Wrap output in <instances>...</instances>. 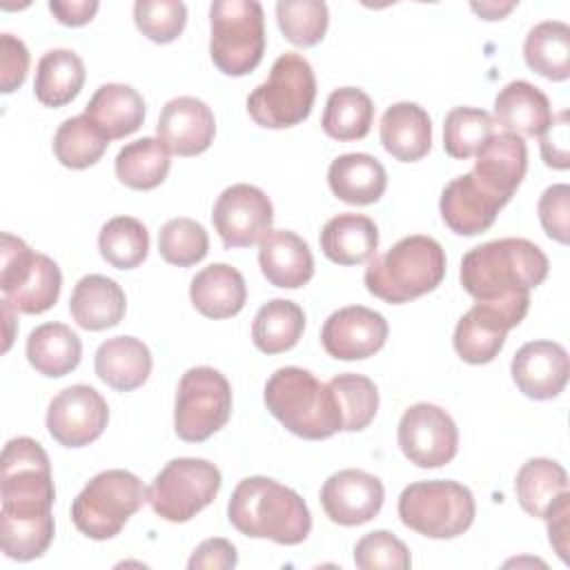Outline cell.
Returning a JSON list of instances; mask_svg holds the SVG:
<instances>
[{"label":"cell","mask_w":570,"mask_h":570,"mask_svg":"<svg viewBox=\"0 0 570 570\" xmlns=\"http://www.w3.org/2000/svg\"><path fill=\"white\" fill-rule=\"evenodd\" d=\"M85 116L107 136V140L125 138L140 129L145 120V100L129 85L107 82L96 89L85 107Z\"/></svg>","instance_id":"obj_29"},{"label":"cell","mask_w":570,"mask_h":570,"mask_svg":"<svg viewBox=\"0 0 570 570\" xmlns=\"http://www.w3.org/2000/svg\"><path fill=\"white\" fill-rule=\"evenodd\" d=\"M494 134V118L476 107H454L443 120V149L456 160L476 156Z\"/></svg>","instance_id":"obj_42"},{"label":"cell","mask_w":570,"mask_h":570,"mask_svg":"<svg viewBox=\"0 0 570 570\" xmlns=\"http://www.w3.org/2000/svg\"><path fill=\"white\" fill-rule=\"evenodd\" d=\"M232 416L229 381L214 367L200 365L183 374L176 390L174 430L187 443L207 441Z\"/></svg>","instance_id":"obj_12"},{"label":"cell","mask_w":570,"mask_h":570,"mask_svg":"<svg viewBox=\"0 0 570 570\" xmlns=\"http://www.w3.org/2000/svg\"><path fill=\"white\" fill-rule=\"evenodd\" d=\"M568 111H561L557 118H552V125L541 136V158L548 167L554 169H568L570 156H568Z\"/></svg>","instance_id":"obj_50"},{"label":"cell","mask_w":570,"mask_h":570,"mask_svg":"<svg viewBox=\"0 0 570 570\" xmlns=\"http://www.w3.org/2000/svg\"><path fill=\"white\" fill-rule=\"evenodd\" d=\"M158 252L169 265L189 267L207 256L209 236L205 227L191 218H171L158 232Z\"/></svg>","instance_id":"obj_44"},{"label":"cell","mask_w":570,"mask_h":570,"mask_svg":"<svg viewBox=\"0 0 570 570\" xmlns=\"http://www.w3.org/2000/svg\"><path fill=\"white\" fill-rule=\"evenodd\" d=\"M539 220L543 232L561 243L568 245L570 240V187L566 183L548 187L537 205Z\"/></svg>","instance_id":"obj_47"},{"label":"cell","mask_w":570,"mask_h":570,"mask_svg":"<svg viewBox=\"0 0 570 570\" xmlns=\"http://www.w3.org/2000/svg\"><path fill=\"white\" fill-rule=\"evenodd\" d=\"M528 169V149L521 136L501 131L492 134L488 142L476 151L474 180L492 194L503 207L514 196Z\"/></svg>","instance_id":"obj_19"},{"label":"cell","mask_w":570,"mask_h":570,"mask_svg":"<svg viewBox=\"0 0 570 570\" xmlns=\"http://www.w3.org/2000/svg\"><path fill=\"white\" fill-rule=\"evenodd\" d=\"M390 327L383 314L365 305H347L327 316L321 330L323 350L336 361L374 356L387 341Z\"/></svg>","instance_id":"obj_16"},{"label":"cell","mask_w":570,"mask_h":570,"mask_svg":"<svg viewBox=\"0 0 570 570\" xmlns=\"http://www.w3.org/2000/svg\"><path fill=\"white\" fill-rule=\"evenodd\" d=\"M517 387L534 401H548L563 392L570 374V358L554 341H530L521 345L510 365Z\"/></svg>","instance_id":"obj_18"},{"label":"cell","mask_w":570,"mask_h":570,"mask_svg":"<svg viewBox=\"0 0 570 570\" xmlns=\"http://www.w3.org/2000/svg\"><path fill=\"white\" fill-rule=\"evenodd\" d=\"M379 247L376 223L363 214H338L321 229V249L336 265L367 263Z\"/></svg>","instance_id":"obj_31"},{"label":"cell","mask_w":570,"mask_h":570,"mask_svg":"<svg viewBox=\"0 0 570 570\" xmlns=\"http://www.w3.org/2000/svg\"><path fill=\"white\" fill-rule=\"evenodd\" d=\"M0 468V548L16 561L38 559L53 541L49 456L38 441L18 436L7 441Z\"/></svg>","instance_id":"obj_1"},{"label":"cell","mask_w":570,"mask_h":570,"mask_svg":"<svg viewBox=\"0 0 570 570\" xmlns=\"http://www.w3.org/2000/svg\"><path fill=\"white\" fill-rule=\"evenodd\" d=\"M49 11L56 16L60 24L82 27L96 16L98 2L96 0H51Z\"/></svg>","instance_id":"obj_52"},{"label":"cell","mask_w":570,"mask_h":570,"mask_svg":"<svg viewBox=\"0 0 570 570\" xmlns=\"http://www.w3.org/2000/svg\"><path fill=\"white\" fill-rule=\"evenodd\" d=\"M548 96L528 80L508 82L494 98V125L514 136H543L552 125Z\"/></svg>","instance_id":"obj_24"},{"label":"cell","mask_w":570,"mask_h":570,"mask_svg":"<svg viewBox=\"0 0 570 570\" xmlns=\"http://www.w3.org/2000/svg\"><path fill=\"white\" fill-rule=\"evenodd\" d=\"M276 20L292 45L314 47L327 31L330 13L321 0H281L276 2Z\"/></svg>","instance_id":"obj_43"},{"label":"cell","mask_w":570,"mask_h":570,"mask_svg":"<svg viewBox=\"0 0 570 570\" xmlns=\"http://www.w3.org/2000/svg\"><path fill=\"white\" fill-rule=\"evenodd\" d=\"M332 194L350 205H372L387 187L385 167L370 154H343L327 169Z\"/></svg>","instance_id":"obj_30"},{"label":"cell","mask_w":570,"mask_h":570,"mask_svg":"<svg viewBox=\"0 0 570 570\" xmlns=\"http://www.w3.org/2000/svg\"><path fill=\"white\" fill-rule=\"evenodd\" d=\"M96 374L116 392L140 387L151 374V352L134 336H114L100 343L94 358Z\"/></svg>","instance_id":"obj_28"},{"label":"cell","mask_w":570,"mask_h":570,"mask_svg":"<svg viewBox=\"0 0 570 570\" xmlns=\"http://www.w3.org/2000/svg\"><path fill=\"white\" fill-rule=\"evenodd\" d=\"M501 207L470 171L450 180L439 200L443 223L459 236H476L490 229Z\"/></svg>","instance_id":"obj_21"},{"label":"cell","mask_w":570,"mask_h":570,"mask_svg":"<svg viewBox=\"0 0 570 570\" xmlns=\"http://www.w3.org/2000/svg\"><path fill=\"white\" fill-rule=\"evenodd\" d=\"M156 134L171 154L198 156L209 149L216 134V120L207 102L194 96H178L165 102Z\"/></svg>","instance_id":"obj_20"},{"label":"cell","mask_w":570,"mask_h":570,"mask_svg":"<svg viewBox=\"0 0 570 570\" xmlns=\"http://www.w3.org/2000/svg\"><path fill=\"white\" fill-rule=\"evenodd\" d=\"M107 145V136L85 114L67 118L53 136V154L58 163L69 169H87L96 165Z\"/></svg>","instance_id":"obj_39"},{"label":"cell","mask_w":570,"mask_h":570,"mask_svg":"<svg viewBox=\"0 0 570 570\" xmlns=\"http://www.w3.org/2000/svg\"><path fill=\"white\" fill-rule=\"evenodd\" d=\"M125 309L127 298L122 287L102 274L82 276L69 298L71 318L78 327L89 332H100L118 325L125 316Z\"/></svg>","instance_id":"obj_25"},{"label":"cell","mask_w":570,"mask_h":570,"mask_svg":"<svg viewBox=\"0 0 570 570\" xmlns=\"http://www.w3.org/2000/svg\"><path fill=\"white\" fill-rule=\"evenodd\" d=\"M512 327V321L501 309L485 303H474L459 318L452 343L465 363L483 365L499 356Z\"/></svg>","instance_id":"obj_23"},{"label":"cell","mask_w":570,"mask_h":570,"mask_svg":"<svg viewBox=\"0 0 570 570\" xmlns=\"http://www.w3.org/2000/svg\"><path fill=\"white\" fill-rule=\"evenodd\" d=\"M109 407L91 385H71L58 392L47 410V430L65 448L94 443L107 428Z\"/></svg>","instance_id":"obj_15"},{"label":"cell","mask_w":570,"mask_h":570,"mask_svg":"<svg viewBox=\"0 0 570 570\" xmlns=\"http://www.w3.org/2000/svg\"><path fill=\"white\" fill-rule=\"evenodd\" d=\"M519 505L530 514L543 519L552 501L568 490L566 470L552 459H528L514 479Z\"/></svg>","instance_id":"obj_38"},{"label":"cell","mask_w":570,"mask_h":570,"mask_svg":"<svg viewBox=\"0 0 570 570\" xmlns=\"http://www.w3.org/2000/svg\"><path fill=\"white\" fill-rule=\"evenodd\" d=\"M265 405L292 434L321 441L343 430V419L334 392L309 370L287 365L276 370L263 392Z\"/></svg>","instance_id":"obj_4"},{"label":"cell","mask_w":570,"mask_h":570,"mask_svg":"<svg viewBox=\"0 0 570 570\" xmlns=\"http://www.w3.org/2000/svg\"><path fill=\"white\" fill-rule=\"evenodd\" d=\"M82 356L80 336L65 323H42L27 338V361L49 379H58L78 367Z\"/></svg>","instance_id":"obj_32"},{"label":"cell","mask_w":570,"mask_h":570,"mask_svg":"<svg viewBox=\"0 0 570 570\" xmlns=\"http://www.w3.org/2000/svg\"><path fill=\"white\" fill-rule=\"evenodd\" d=\"M445 276V252L432 236L414 234L394 243L385 254L372 256L363 281L376 298L401 305L410 303L436 285Z\"/></svg>","instance_id":"obj_5"},{"label":"cell","mask_w":570,"mask_h":570,"mask_svg":"<svg viewBox=\"0 0 570 570\" xmlns=\"http://www.w3.org/2000/svg\"><path fill=\"white\" fill-rule=\"evenodd\" d=\"M381 145L401 163L421 160L432 147V120L416 102H396L381 118Z\"/></svg>","instance_id":"obj_26"},{"label":"cell","mask_w":570,"mask_h":570,"mask_svg":"<svg viewBox=\"0 0 570 570\" xmlns=\"http://www.w3.org/2000/svg\"><path fill=\"white\" fill-rule=\"evenodd\" d=\"M396 510L405 528L430 539L463 534L476 514L472 492L450 479L410 483L403 488Z\"/></svg>","instance_id":"obj_8"},{"label":"cell","mask_w":570,"mask_h":570,"mask_svg":"<svg viewBox=\"0 0 570 570\" xmlns=\"http://www.w3.org/2000/svg\"><path fill=\"white\" fill-rule=\"evenodd\" d=\"M220 483L223 476L214 463L194 456L171 459L154 476L147 501L160 519L185 523L216 499Z\"/></svg>","instance_id":"obj_11"},{"label":"cell","mask_w":570,"mask_h":570,"mask_svg":"<svg viewBox=\"0 0 570 570\" xmlns=\"http://www.w3.org/2000/svg\"><path fill=\"white\" fill-rule=\"evenodd\" d=\"M514 9V2H505V4H499V2H472V11H476L483 20H501L508 11Z\"/></svg>","instance_id":"obj_53"},{"label":"cell","mask_w":570,"mask_h":570,"mask_svg":"<svg viewBox=\"0 0 570 570\" xmlns=\"http://www.w3.org/2000/svg\"><path fill=\"white\" fill-rule=\"evenodd\" d=\"M548 256L528 238H499L472 247L461 261V285L476 301L501 309L517 327L530 307V289L548 276Z\"/></svg>","instance_id":"obj_2"},{"label":"cell","mask_w":570,"mask_h":570,"mask_svg":"<svg viewBox=\"0 0 570 570\" xmlns=\"http://www.w3.org/2000/svg\"><path fill=\"white\" fill-rule=\"evenodd\" d=\"M29 71V51L24 42L11 33L0 36V91H16Z\"/></svg>","instance_id":"obj_48"},{"label":"cell","mask_w":570,"mask_h":570,"mask_svg":"<svg viewBox=\"0 0 570 570\" xmlns=\"http://www.w3.org/2000/svg\"><path fill=\"white\" fill-rule=\"evenodd\" d=\"M169 149L160 138H138L127 142L116 156V176L122 185L147 191L158 187L169 174Z\"/></svg>","instance_id":"obj_37"},{"label":"cell","mask_w":570,"mask_h":570,"mask_svg":"<svg viewBox=\"0 0 570 570\" xmlns=\"http://www.w3.org/2000/svg\"><path fill=\"white\" fill-rule=\"evenodd\" d=\"M238 563V554H236V548L234 543H229L227 539H220V537H214V539H207L203 541L189 557L187 561V568L189 570H227V568H234Z\"/></svg>","instance_id":"obj_49"},{"label":"cell","mask_w":570,"mask_h":570,"mask_svg":"<svg viewBox=\"0 0 570 570\" xmlns=\"http://www.w3.org/2000/svg\"><path fill=\"white\" fill-rule=\"evenodd\" d=\"M316 100L312 65L301 53H283L274 60L265 82L247 96L252 120L267 129H285L303 122Z\"/></svg>","instance_id":"obj_6"},{"label":"cell","mask_w":570,"mask_h":570,"mask_svg":"<svg viewBox=\"0 0 570 570\" xmlns=\"http://www.w3.org/2000/svg\"><path fill=\"white\" fill-rule=\"evenodd\" d=\"M354 563L361 570H407L412 559L399 537L387 530H374L356 541Z\"/></svg>","instance_id":"obj_46"},{"label":"cell","mask_w":570,"mask_h":570,"mask_svg":"<svg viewBox=\"0 0 570 570\" xmlns=\"http://www.w3.org/2000/svg\"><path fill=\"white\" fill-rule=\"evenodd\" d=\"M305 330V312L298 303L287 298L267 301L254 316L252 341L265 354H281L292 350Z\"/></svg>","instance_id":"obj_35"},{"label":"cell","mask_w":570,"mask_h":570,"mask_svg":"<svg viewBox=\"0 0 570 570\" xmlns=\"http://www.w3.org/2000/svg\"><path fill=\"white\" fill-rule=\"evenodd\" d=\"M189 298L191 305L207 318L236 316L247 301L245 278L227 263H212L191 278Z\"/></svg>","instance_id":"obj_27"},{"label":"cell","mask_w":570,"mask_h":570,"mask_svg":"<svg viewBox=\"0 0 570 570\" xmlns=\"http://www.w3.org/2000/svg\"><path fill=\"white\" fill-rule=\"evenodd\" d=\"M100 256L116 269H134L149 254L147 227L134 216L107 220L98 234Z\"/></svg>","instance_id":"obj_40"},{"label":"cell","mask_w":570,"mask_h":570,"mask_svg":"<svg viewBox=\"0 0 570 570\" xmlns=\"http://www.w3.org/2000/svg\"><path fill=\"white\" fill-rule=\"evenodd\" d=\"M85 85V65L80 56L71 49L47 51L38 67L33 80V94L45 107L69 105Z\"/></svg>","instance_id":"obj_33"},{"label":"cell","mask_w":570,"mask_h":570,"mask_svg":"<svg viewBox=\"0 0 570 570\" xmlns=\"http://www.w3.org/2000/svg\"><path fill=\"white\" fill-rule=\"evenodd\" d=\"M396 439L403 456L419 468H441L459 450L454 419L434 403L410 405L399 421Z\"/></svg>","instance_id":"obj_13"},{"label":"cell","mask_w":570,"mask_h":570,"mask_svg":"<svg viewBox=\"0 0 570 570\" xmlns=\"http://www.w3.org/2000/svg\"><path fill=\"white\" fill-rule=\"evenodd\" d=\"M374 122L372 98L356 87H341L327 96L321 118L323 131L341 142L361 140L370 134Z\"/></svg>","instance_id":"obj_36"},{"label":"cell","mask_w":570,"mask_h":570,"mask_svg":"<svg viewBox=\"0 0 570 570\" xmlns=\"http://www.w3.org/2000/svg\"><path fill=\"white\" fill-rule=\"evenodd\" d=\"M385 490L379 476L363 470H338L321 488V505L332 523L361 525L374 519Z\"/></svg>","instance_id":"obj_17"},{"label":"cell","mask_w":570,"mask_h":570,"mask_svg":"<svg viewBox=\"0 0 570 570\" xmlns=\"http://www.w3.org/2000/svg\"><path fill=\"white\" fill-rule=\"evenodd\" d=\"M568 512H570V492L566 490L552 501V505L543 514V519L548 521L550 543L563 561H568Z\"/></svg>","instance_id":"obj_51"},{"label":"cell","mask_w":570,"mask_h":570,"mask_svg":"<svg viewBox=\"0 0 570 570\" xmlns=\"http://www.w3.org/2000/svg\"><path fill=\"white\" fill-rule=\"evenodd\" d=\"M0 289L16 312L42 314L56 305L60 296L62 274L56 261L33 252L22 238L2 234Z\"/></svg>","instance_id":"obj_10"},{"label":"cell","mask_w":570,"mask_h":570,"mask_svg":"<svg viewBox=\"0 0 570 570\" xmlns=\"http://www.w3.org/2000/svg\"><path fill=\"white\" fill-rule=\"evenodd\" d=\"M258 265L272 285L285 289H298L314 276V258L307 243L289 229H269L258 240Z\"/></svg>","instance_id":"obj_22"},{"label":"cell","mask_w":570,"mask_h":570,"mask_svg":"<svg viewBox=\"0 0 570 570\" xmlns=\"http://www.w3.org/2000/svg\"><path fill=\"white\" fill-rule=\"evenodd\" d=\"M525 65L539 76L561 82L570 76V27L561 20L534 24L523 42Z\"/></svg>","instance_id":"obj_34"},{"label":"cell","mask_w":570,"mask_h":570,"mask_svg":"<svg viewBox=\"0 0 570 570\" xmlns=\"http://www.w3.org/2000/svg\"><path fill=\"white\" fill-rule=\"evenodd\" d=\"M147 501L142 481L129 470L98 472L71 503V521L89 539L116 537Z\"/></svg>","instance_id":"obj_7"},{"label":"cell","mask_w":570,"mask_h":570,"mask_svg":"<svg viewBox=\"0 0 570 570\" xmlns=\"http://www.w3.org/2000/svg\"><path fill=\"white\" fill-rule=\"evenodd\" d=\"M209 56L225 76H245L265 53V16L256 0H216L209 7Z\"/></svg>","instance_id":"obj_9"},{"label":"cell","mask_w":570,"mask_h":570,"mask_svg":"<svg viewBox=\"0 0 570 570\" xmlns=\"http://www.w3.org/2000/svg\"><path fill=\"white\" fill-rule=\"evenodd\" d=\"M134 22L151 42H174L187 22V7L180 0H138Z\"/></svg>","instance_id":"obj_45"},{"label":"cell","mask_w":570,"mask_h":570,"mask_svg":"<svg viewBox=\"0 0 570 570\" xmlns=\"http://www.w3.org/2000/svg\"><path fill=\"white\" fill-rule=\"evenodd\" d=\"M212 220L227 249L249 247L272 229L274 207L263 189L236 183L216 198Z\"/></svg>","instance_id":"obj_14"},{"label":"cell","mask_w":570,"mask_h":570,"mask_svg":"<svg viewBox=\"0 0 570 570\" xmlns=\"http://www.w3.org/2000/svg\"><path fill=\"white\" fill-rule=\"evenodd\" d=\"M227 519L240 534L281 546L303 543L312 530V514L301 494L269 476L243 479L232 492Z\"/></svg>","instance_id":"obj_3"},{"label":"cell","mask_w":570,"mask_h":570,"mask_svg":"<svg viewBox=\"0 0 570 570\" xmlns=\"http://www.w3.org/2000/svg\"><path fill=\"white\" fill-rule=\"evenodd\" d=\"M327 385L338 403L345 432H361L374 421L379 410V390L372 379L345 372L336 374Z\"/></svg>","instance_id":"obj_41"}]
</instances>
